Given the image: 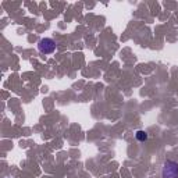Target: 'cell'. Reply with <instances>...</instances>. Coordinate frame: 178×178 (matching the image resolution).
Wrapping results in <instances>:
<instances>
[{
	"label": "cell",
	"mask_w": 178,
	"mask_h": 178,
	"mask_svg": "<svg viewBox=\"0 0 178 178\" xmlns=\"http://www.w3.org/2000/svg\"><path fill=\"white\" fill-rule=\"evenodd\" d=\"M163 178H178V163L174 160H166L162 168Z\"/></svg>",
	"instance_id": "obj_1"
},
{
	"label": "cell",
	"mask_w": 178,
	"mask_h": 178,
	"mask_svg": "<svg viewBox=\"0 0 178 178\" xmlns=\"http://www.w3.org/2000/svg\"><path fill=\"white\" fill-rule=\"evenodd\" d=\"M38 50L42 54H52L56 50V42L52 38H42L38 42Z\"/></svg>",
	"instance_id": "obj_2"
},
{
	"label": "cell",
	"mask_w": 178,
	"mask_h": 178,
	"mask_svg": "<svg viewBox=\"0 0 178 178\" xmlns=\"http://www.w3.org/2000/svg\"><path fill=\"white\" fill-rule=\"evenodd\" d=\"M135 136H136V139H138L139 142H145L146 139H148V134H146L145 131H142V129H139V131H136Z\"/></svg>",
	"instance_id": "obj_3"
}]
</instances>
